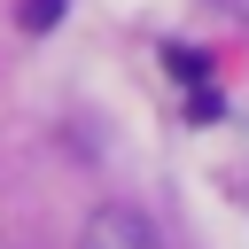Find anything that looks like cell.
I'll return each instance as SVG.
<instances>
[{"mask_svg":"<svg viewBox=\"0 0 249 249\" xmlns=\"http://www.w3.org/2000/svg\"><path fill=\"white\" fill-rule=\"evenodd\" d=\"M62 8H70V0H23L16 16H23V31H54V23H62Z\"/></svg>","mask_w":249,"mask_h":249,"instance_id":"7a4b0ae2","label":"cell"},{"mask_svg":"<svg viewBox=\"0 0 249 249\" xmlns=\"http://www.w3.org/2000/svg\"><path fill=\"white\" fill-rule=\"evenodd\" d=\"M78 249H163V241H156V226H148L132 202H101V210L86 218Z\"/></svg>","mask_w":249,"mask_h":249,"instance_id":"6da1fadb","label":"cell"},{"mask_svg":"<svg viewBox=\"0 0 249 249\" xmlns=\"http://www.w3.org/2000/svg\"><path fill=\"white\" fill-rule=\"evenodd\" d=\"M163 62H171V78H187V86H202V78H210V62H202L195 47H171Z\"/></svg>","mask_w":249,"mask_h":249,"instance_id":"3957f363","label":"cell"}]
</instances>
